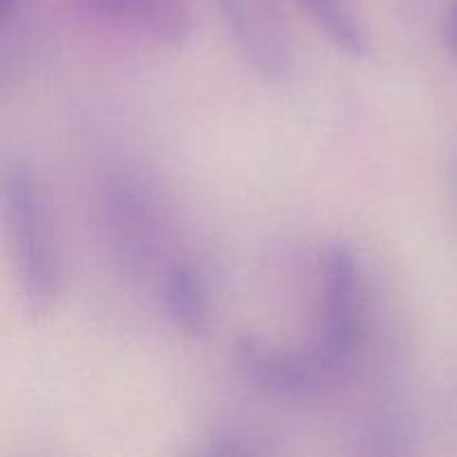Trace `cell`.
<instances>
[{
	"label": "cell",
	"instance_id": "obj_1",
	"mask_svg": "<svg viewBox=\"0 0 457 457\" xmlns=\"http://www.w3.org/2000/svg\"><path fill=\"white\" fill-rule=\"evenodd\" d=\"M3 205L22 299L31 315L47 317L61 297V250L43 187L25 161L4 172Z\"/></svg>",
	"mask_w": 457,
	"mask_h": 457
},
{
	"label": "cell",
	"instance_id": "obj_2",
	"mask_svg": "<svg viewBox=\"0 0 457 457\" xmlns=\"http://www.w3.org/2000/svg\"><path fill=\"white\" fill-rule=\"evenodd\" d=\"M366 326V297L361 268L348 245L337 244L324 259L320 335L311 351L326 373L337 379L361 348Z\"/></svg>",
	"mask_w": 457,
	"mask_h": 457
},
{
	"label": "cell",
	"instance_id": "obj_3",
	"mask_svg": "<svg viewBox=\"0 0 457 457\" xmlns=\"http://www.w3.org/2000/svg\"><path fill=\"white\" fill-rule=\"evenodd\" d=\"M237 52L270 83L288 80L295 49L279 0H214Z\"/></svg>",
	"mask_w": 457,
	"mask_h": 457
},
{
	"label": "cell",
	"instance_id": "obj_4",
	"mask_svg": "<svg viewBox=\"0 0 457 457\" xmlns=\"http://www.w3.org/2000/svg\"><path fill=\"white\" fill-rule=\"evenodd\" d=\"M235 361L250 384L281 400H315L335 382L311 346L293 351L259 335L237 339Z\"/></svg>",
	"mask_w": 457,
	"mask_h": 457
},
{
	"label": "cell",
	"instance_id": "obj_5",
	"mask_svg": "<svg viewBox=\"0 0 457 457\" xmlns=\"http://www.w3.org/2000/svg\"><path fill=\"white\" fill-rule=\"evenodd\" d=\"M107 235L123 262L141 263L159 237V205L154 195L132 174L112 177L103 192Z\"/></svg>",
	"mask_w": 457,
	"mask_h": 457
},
{
	"label": "cell",
	"instance_id": "obj_6",
	"mask_svg": "<svg viewBox=\"0 0 457 457\" xmlns=\"http://www.w3.org/2000/svg\"><path fill=\"white\" fill-rule=\"evenodd\" d=\"M76 9L98 25L145 36L159 45H183L195 31L190 0H74Z\"/></svg>",
	"mask_w": 457,
	"mask_h": 457
},
{
	"label": "cell",
	"instance_id": "obj_7",
	"mask_svg": "<svg viewBox=\"0 0 457 457\" xmlns=\"http://www.w3.org/2000/svg\"><path fill=\"white\" fill-rule=\"evenodd\" d=\"M163 308L174 326L190 337H199L210 328L212 303L204 272L192 263H177L165 272Z\"/></svg>",
	"mask_w": 457,
	"mask_h": 457
},
{
	"label": "cell",
	"instance_id": "obj_8",
	"mask_svg": "<svg viewBox=\"0 0 457 457\" xmlns=\"http://www.w3.org/2000/svg\"><path fill=\"white\" fill-rule=\"evenodd\" d=\"M326 34V38L348 56H366L370 52V40L361 18L357 16L351 0H297Z\"/></svg>",
	"mask_w": 457,
	"mask_h": 457
},
{
	"label": "cell",
	"instance_id": "obj_9",
	"mask_svg": "<svg viewBox=\"0 0 457 457\" xmlns=\"http://www.w3.org/2000/svg\"><path fill=\"white\" fill-rule=\"evenodd\" d=\"M360 442L366 455H400L409 451L404 431L391 418H373L366 422Z\"/></svg>",
	"mask_w": 457,
	"mask_h": 457
},
{
	"label": "cell",
	"instance_id": "obj_10",
	"mask_svg": "<svg viewBox=\"0 0 457 457\" xmlns=\"http://www.w3.org/2000/svg\"><path fill=\"white\" fill-rule=\"evenodd\" d=\"M266 446L259 445V440H253L248 433L237 431V428H223L214 431L208 437L205 453L208 455H259L266 453Z\"/></svg>",
	"mask_w": 457,
	"mask_h": 457
},
{
	"label": "cell",
	"instance_id": "obj_11",
	"mask_svg": "<svg viewBox=\"0 0 457 457\" xmlns=\"http://www.w3.org/2000/svg\"><path fill=\"white\" fill-rule=\"evenodd\" d=\"M442 36L449 54L457 61V0H451L449 9L445 13V25H442Z\"/></svg>",
	"mask_w": 457,
	"mask_h": 457
},
{
	"label": "cell",
	"instance_id": "obj_12",
	"mask_svg": "<svg viewBox=\"0 0 457 457\" xmlns=\"http://www.w3.org/2000/svg\"><path fill=\"white\" fill-rule=\"evenodd\" d=\"M25 4L27 0H0V22H3V27H7L13 18L21 16Z\"/></svg>",
	"mask_w": 457,
	"mask_h": 457
}]
</instances>
